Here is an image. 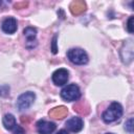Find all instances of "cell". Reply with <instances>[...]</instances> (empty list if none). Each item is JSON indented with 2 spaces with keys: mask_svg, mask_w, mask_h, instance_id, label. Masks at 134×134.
Segmentation results:
<instances>
[{
  "mask_svg": "<svg viewBox=\"0 0 134 134\" xmlns=\"http://www.w3.org/2000/svg\"><path fill=\"white\" fill-rule=\"evenodd\" d=\"M57 134H69V133H68L66 130H63V129H62V130H60V131H59Z\"/></svg>",
  "mask_w": 134,
  "mask_h": 134,
  "instance_id": "obj_16",
  "label": "cell"
},
{
  "mask_svg": "<svg viewBox=\"0 0 134 134\" xmlns=\"http://www.w3.org/2000/svg\"><path fill=\"white\" fill-rule=\"evenodd\" d=\"M67 58L75 65H85L88 63V54L82 48H70L67 51Z\"/></svg>",
  "mask_w": 134,
  "mask_h": 134,
  "instance_id": "obj_2",
  "label": "cell"
},
{
  "mask_svg": "<svg viewBox=\"0 0 134 134\" xmlns=\"http://www.w3.org/2000/svg\"><path fill=\"white\" fill-rule=\"evenodd\" d=\"M105 134H113V133H105Z\"/></svg>",
  "mask_w": 134,
  "mask_h": 134,
  "instance_id": "obj_17",
  "label": "cell"
},
{
  "mask_svg": "<svg viewBox=\"0 0 134 134\" xmlns=\"http://www.w3.org/2000/svg\"><path fill=\"white\" fill-rule=\"evenodd\" d=\"M23 35H24V37L26 38V47H27L28 49L34 48V47L37 45V40H36V37H37V29H36L35 27L28 26V27L24 28Z\"/></svg>",
  "mask_w": 134,
  "mask_h": 134,
  "instance_id": "obj_6",
  "label": "cell"
},
{
  "mask_svg": "<svg viewBox=\"0 0 134 134\" xmlns=\"http://www.w3.org/2000/svg\"><path fill=\"white\" fill-rule=\"evenodd\" d=\"M61 97L66 102H74L81 97V90L77 85L69 84L61 90Z\"/></svg>",
  "mask_w": 134,
  "mask_h": 134,
  "instance_id": "obj_3",
  "label": "cell"
},
{
  "mask_svg": "<svg viewBox=\"0 0 134 134\" xmlns=\"http://www.w3.org/2000/svg\"><path fill=\"white\" fill-rule=\"evenodd\" d=\"M125 130L127 132H129L130 134L133 133V117L129 118L126 122H125Z\"/></svg>",
  "mask_w": 134,
  "mask_h": 134,
  "instance_id": "obj_12",
  "label": "cell"
},
{
  "mask_svg": "<svg viewBox=\"0 0 134 134\" xmlns=\"http://www.w3.org/2000/svg\"><path fill=\"white\" fill-rule=\"evenodd\" d=\"M68 79H69V72L65 68H59V69H57L52 73V75H51V80H52L53 84L57 85V86H63V85H65L67 83Z\"/></svg>",
  "mask_w": 134,
  "mask_h": 134,
  "instance_id": "obj_5",
  "label": "cell"
},
{
  "mask_svg": "<svg viewBox=\"0 0 134 134\" xmlns=\"http://www.w3.org/2000/svg\"><path fill=\"white\" fill-rule=\"evenodd\" d=\"M2 122H3V126L6 130H9V131H13L14 128L16 127L17 122H16V118L13 114L10 113H7L4 115L3 119H2Z\"/></svg>",
  "mask_w": 134,
  "mask_h": 134,
  "instance_id": "obj_10",
  "label": "cell"
},
{
  "mask_svg": "<svg viewBox=\"0 0 134 134\" xmlns=\"http://www.w3.org/2000/svg\"><path fill=\"white\" fill-rule=\"evenodd\" d=\"M36 99V94L31 91H27L22 93L18 99H17V108L19 111H24L26 109H28L35 102Z\"/></svg>",
  "mask_w": 134,
  "mask_h": 134,
  "instance_id": "obj_4",
  "label": "cell"
},
{
  "mask_svg": "<svg viewBox=\"0 0 134 134\" xmlns=\"http://www.w3.org/2000/svg\"><path fill=\"white\" fill-rule=\"evenodd\" d=\"M51 50H52V53H57V52H58V48H57V36H54V37H53Z\"/></svg>",
  "mask_w": 134,
  "mask_h": 134,
  "instance_id": "obj_15",
  "label": "cell"
},
{
  "mask_svg": "<svg viewBox=\"0 0 134 134\" xmlns=\"http://www.w3.org/2000/svg\"><path fill=\"white\" fill-rule=\"evenodd\" d=\"M133 19H134L133 16H131L127 22V29L130 34H133Z\"/></svg>",
  "mask_w": 134,
  "mask_h": 134,
  "instance_id": "obj_13",
  "label": "cell"
},
{
  "mask_svg": "<svg viewBox=\"0 0 134 134\" xmlns=\"http://www.w3.org/2000/svg\"><path fill=\"white\" fill-rule=\"evenodd\" d=\"M65 126H66V128H67L68 131H70V132H72V133H77V132H80V131L83 129V127H84V121H83V119H82L81 117H79V116H73V117L69 118V119L66 121Z\"/></svg>",
  "mask_w": 134,
  "mask_h": 134,
  "instance_id": "obj_8",
  "label": "cell"
},
{
  "mask_svg": "<svg viewBox=\"0 0 134 134\" xmlns=\"http://www.w3.org/2000/svg\"><path fill=\"white\" fill-rule=\"evenodd\" d=\"M13 133H14V134H25V130H24L21 126L16 125V127H15L14 130H13Z\"/></svg>",
  "mask_w": 134,
  "mask_h": 134,
  "instance_id": "obj_14",
  "label": "cell"
},
{
  "mask_svg": "<svg viewBox=\"0 0 134 134\" xmlns=\"http://www.w3.org/2000/svg\"><path fill=\"white\" fill-rule=\"evenodd\" d=\"M17 27H18V24H17V20L13 17H7L5 18L2 23H1V28L2 30L5 32V34H8V35H12L14 34L16 30H17Z\"/></svg>",
  "mask_w": 134,
  "mask_h": 134,
  "instance_id": "obj_9",
  "label": "cell"
},
{
  "mask_svg": "<svg viewBox=\"0 0 134 134\" xmlns=\"http://www.w3.org/2000/svg\"><path fill=\"white\" fill-rule=\"evenodd\" d=\"M122 115V107L119 103L113 102L102 114V119L106 124H111L119 119Z\"/></svg>",
  "mask_w": 134,
  "mask_h": 134,
  "instance_id": "obj_1",
  "label": "cell"
},
{
  "mask_svg": "<svg viewBox=\"0 0 134 134\" xmlns=\"http://www.w3.org/2000/svg\"><path fill=\"white\" fill-rule=\"evenodd\" d=\"M36 126H37V130H38L39 134H51V133H53V131L57 128V126H55L54 122L47 121L45 119L38 120V122L36 124Z\"/></svg>",
  "mask_w": 134,
  "mask_h": 134,
  "instance_id": "obj_7",
  "label": "cell"
},
{
  "mask_svg": "<svg viewBox=\"0 0 134 134\" xmlns=\"http://www.w3.org/2000/svg\"><path fill=\"white\" fill-rule=\"evenodd\" d=\"M66 113H67V109L65 107H58V108H54L53 111L49 112V114H51L55 118H63V116Z\"/></svg>",
  "mask_w": 134,
  "mask_h": 134,
  "instance_id": "obj_11",
  "label": "cell"
}]
</instances>
